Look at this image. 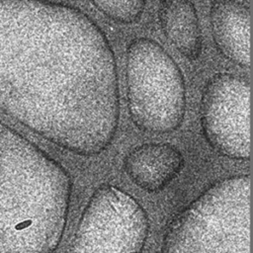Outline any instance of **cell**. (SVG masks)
<instances>
[{
    "instance_id": "8992f818",
    "label": "cell",
    "mask_w": 253,
    "mask_h": 253,
    "mask_svg": "<svg viewBox=\"0 0 253 253\" xmlns=\"http://www.w3.org/2000/svg\"><path fill=\"white\" fill-rule=\"evenodd\" d=\"M200 115L205 137L216 152L231 159L250 158V84L245 78L212 76L203 90Z\"/></svg>"
},
{
    "instance_id": "ba28073f",
    "label": "cell",
    "mask_w": 253,
    "mask_h": 253,
    "mask_svg": "<svg viewBox=\"0 0 253 253\" xmlns=\"http://www.w3.org/2000/svg\"><path fill=\"white\" fill-rule=\"evenodd\" d=\"M182 153L169 143H145L132 149L124 166L131 181L143 191L154 193L166 188L181 172Z\"/></svg>"
},
{
    "instance_id": "9c48e42d",
    "label": "cell",
    "mask_w": 253,
    "mask_h": 253,
    "mask_svg": "<svg viewBox=\"0 0 253 253\" xmlns=\"http://www.w3.org/2000/svg\"><path fill=\"white\" fill-rule=\"evenodd\" d=\"M158 19L162 32L175 48L190 60L202 51V33L192 0H161Z\"/></svg>"
},
{
    "instance_id": "7a4b0ae2",
    "label": "cell",
    "mask_w": 253,
    "mask_h": 253,
    "mask_svg": "<svg viewBox=\"0 0 253 253\" xmlns=\"http://www.w3.org/2000/svg\"><path fill=\"white\" fill-rule=\"evenodd\" d=\"M71 187L56 160L0 121V253H54Z\"/></svg>"
},
{
    "instance_id": "52a82bcc",
    "label": "cell",
    "mask_w": 253,
    "mask_h": 253,
    "mask_svg": "<svg viewBox=\"0 0 253 253\" xmlns=\"http://www.w3.org/2000/svg\"><path fill=\"white\" fill-rule=\"evenodd\" d=\"M212 38L220 52L242 67H250L251 12L239 0H212L210 9Z\"/></svg>"
},
{
    "instance_id": "277c9868",
    "label": "cell",
    "mask_w": 253,
    "mask_h": 253,
    "mask_svg": "<svg viewBox=\"0 0 253 253\" xmlns=\"http://www.w3.org/2000/svg\"><path fill=\"white\" fill-rule=\"evenodd\" d=\"M126 81L129 116L139 129L166 133L181 126L186 111L183 75L159 43L148 38L130 42Z\"/></svg>"
},
{
    "instance_id": "30bf717a",
    "label": "cell",
    "mask_w": 253,
    "mask_h": 253,
    "mask_svg": "<svg viewBox=\"0 0 253 253\" xmlns=\"http://www.w3.org/2000/svg\"><path fill=\"white\" fill-rule=\"evenodd\" d=\"M106 17L122 24L133 23L143 13L146 0H90Z\"/></svg>"
},
{
    "instance_id": "6da1fadb",
    "label": "cell",
    "mask_w": 253,
    "mask_h": 253,
    "mask_svg": "<svg viewBox=\"0 0 253 253\" xmlns=\"http://www.w3.org/2000/svg\"><path fill=\"white\" fill-rule=\"evenodd\" d=\"M0 111L45 140L92 156L119 126L116 60L81 10L47 0H0Z\"/></svg>"
},
{
    "instance_id": "3957f363",
    "label": "cell",
    "mask_w": 253,
    "mask_h": 253,
    "mask_svg": "<svg viewBox=\"0 0 253 253\" xmlns=\"http://www.w3.org/2000/svg\"><path fill=\"white\" fill-rule=\"evenodd\" d=\"M250 175L212 184L167 226L161 253H250Z\"/></svg>"
},
{
    "instance_id": "5b68a950",
    "label": "cell",
    "mask_w": 253,
    "mask_h": 253,
    "mask_svg": "<svg viewBox=\"0 0 253 253\" xmlns=\"http://www.w3.org/2000/svg\"><path fill=\"white\" fill-rule=\"evenodd\" d=\"M148 230L143 208L123 190L102 184L81 214L70 253H141Z\"/></svg>"
}]
</instances>
